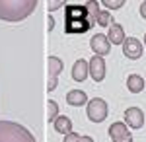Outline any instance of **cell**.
Segmentation results:
<instances>
[{"label":"cell","instance_id":"cell-11","mask_svg":"<svg viewBox=\"0 0 146 142\" xmlns=\"http://www.w3.org/2000/svg\"><path fill=\"white\" fill-rule=\"evenodd\" d=\"M90 74V62H86L84 58H78L72 66V80L74 82H84Z\"/></svg>","mask_w":146,"mask_h":142},{"label":"cell","instance_id":"cell-18","mask_svg":"<svg viewBox=\"0 0 146 142\" xmlns=\"http://www.w3.org/2000/svg\"><path fill=\"white\" fill-rule=\"evenodd\" d=\"M98 23L103 25V27H109V25H111V16H109V12L101 10L100 14H98Z\"/></svg>","mask_w":146,"mask_h":142},{"label":"cell","instance_id":"cell-13","mask_svg":"<svg viewBox=\"0 0 146 142\" xmlns=\"http://www.w3.org/2000/svg\"><path fill=\"white\" fill-rule=\"evenodd\" d=\"M66 103L72 107H82V105L88 103V96L82 90H70L66 94Z\"/></svg>","mask_w":146,"mask_h":142},{"label":"cell","instance_id":"cell-15","mask_svg":"<svg viewBox=\"0 0 146 142\" xmlns=\"http://www.w3.org/2000/svg\"><path fill=\"white\" fill-rule=\"evenodd\" d=\"M53 125H55V131L60 132V134H64V136L72 132V121L68 119V117H64V115H58V119H56Z\"/></svg>","mask_w":146,"mask_h":142},{"label":"cell","instance_id":"cell-23","mask_svg":"<svg viewBox=\"0 0 146 142\" xmlns=\"http://www.w3.org/2000/svg\"><path fill=\"white\" fill-rule=\"evenodd\" d=\"M144 45H146V33H144Z\"/></svg>","mask_w":146,"mask_h":142},{"label":"cell","instance_id":"cell-3","mask_svg":"<svg viewBox=\"0 0 146 142\" xmlns=\"http://www.w3.org/2000/svg\"><path fill=\"white\" fill-rule=\"evenodd\" d=\"M0 142H37L25 127L14 121H0Z\"/></svg>","mask_w":146,"mask_h":142},{"label":"cell","instance_id":"cell-12","mask_svg":"<svg viewBox=\"0 0 146 142\" xmlns=\"http://www.w3.org/2000/svg\"><path fill=\"white\" fill-rule=\"evenodd\" d=\"M107 39H109V43L113 45H123L125 43V29L123 25H119V23H111L109 25V33H107Z\"/></svg>","mask_w":146,"mask_h":142},{"label":"cell","instance_id":"cell-22","mask_svg":"<svg viewBox=\"0 0 146 142\" xmlns=\"http://www.w3.org/2000/svg\"><path fill=\"white\" fill-rule=\"evenodd\" d=\"M53 27H55V22H53V18H49V22H47V29L51 31Z\"/></svg>","mask_w":146,"mask_h":142},{"label":"cell","instance_id":"cell-8","mask_svg":"<svg viewBox=\"0 0 146 142\" xmlns=\"http://www.w3.org/2000/svg\"><path fill=\"white\" fill-rule=\"evenodd\" d=\"M123 55L127 58H131V60H136V58H140L142 56V43L135 39V37H129V39H125L123 43Z\"/></svg>","mask_w":146,"mask_h":142},{"label":"cell","instance_id":"cell-9","mask_svg":"<svg viewBox=\"0 0 146 142\" xmlns=\"http://www.w3.org/2000/svg\"><path fill=\"white\" fill-rule=\"evenodd\" d=\"M125 123L131 127V129H140L144 125V113L138 107H129L125 111Z\"/></svg>","mask_w":146,"mask_h":142},{"label":"cell","instance_id":"cell-16","mask_svg":"<svg viewBox=\"0 0 146 142\" xmlns=\"http://www.w3.org/2000/svg\"><path fill=\"white\" fill-rule=\"evenodd\" d=\"M58 119V105H56V101H47V121L51 123H55V121Z\"/></svg>","mask_w":146,"mask_h":142},{"label":"cell","instance_id":"cell-1","mask_svg":"<svg viewBox=\"0 0 146 142\" xmlns=\"http://www.w3.org/2000/svg\"><path fill=\"white\" fill-rule=\"evenodd\" d=\"M98 2H86V4H66L64 6V31L68 35L86 33L98 23L100 14Z\"/></svg>","mask_w":146,"mask_h":142},{"label":"cell","instance_id":"cell-5","mask_svg":"<svg viewBox=\"0 0 146 142\" xmlns=\"http://www.w3.org/2000/svg\"><path fill=\"white\" fill-rule=\"evenodd\" d=\"M47 72H49V80H47V92H53L56 88V78L62 72V60L58 56H49L47 58Z\"/></svg>","mask_w":146,"mask_h":142},{"label":"cell","instance_id":"cell-10","mask_svg":"<svg viewBox=\"0 0 146 142\" xmlns=\"http://www.w3.org/2000/svg\"><path fill=\"white\" fill-rule=\"evenodd\" d=\"M90 76L94 78V82H101L105 78V60L103 56L94 55L90 60Z\"/></svg>","mask_w":146,"mask_h":142},{"label":"cell","instance_id":"cell-14","mask_svg":"<svg viewBox=\"0 0 146 142\" xmlns=\"http://www.w3.org/2000/svg\"><path fill=\"white\" fill-rule=\"evenodd\" d=\"M127 88L131 94H140L144 90V78L138 76V74H129L127 78Z\"/></svg>","mask_w":146,"mask_h":142},{"label":"cell","instance_id":"cell-2","mask_svg":"<svg viewBox=\"0 0 146 142\" xmlns=\"http://www.w3.org/2000/svg\"><path fill=\"white\" fill-rule=\"evenodd\" d=\"M37 8L35 0H0V20L2 22H22Z\"/></svg>","mask_w":146,"mask_h":142},{"label":"cell","instance_id":"cell-6","mask_svg":"<svg viewBox=\"0 0 146 142\" xmlns=\"http://www.w3.org/2000/svg\"><path fill=\"white\" fill-rule=\"evenodd\" d=\"M109 138L111 142H133V134L125 123H113L109 127Z\"/></svg>","mask_w":146,"mask_h":142},{"label":"cell","instance_id":"cell-19","mask_svg":"<svg viewBox=\"0 0 146 142\" xmlns=\"http://www.w3.org/2000/svg\"><path fill=\"white\" fill-rule=\"evenodd\" d=\"M101 4L105 8H109V10H117V8H121L125 4V0H101Z\"/></svg>","mask_w":146,"mask_h":142},{"label":"cell","instance_id":"cell-7","mask_svg":"<svg viewBox=\"0 0 146 142\" xmlns=\"http://www.w3.org/2000/svg\"><path fill=\"white\" fill-rule=\"evenodd\" d=\"M90 47H92V51H94V55H98V56H103L111 51V43H109L107 35H103V33H98V35L92 37Z\"/></svg>","mask_w":146,"mask_h":142},{"label":"cell","instance_id":"cell-17","mask_svg":"<svg viewBox=\"0 0 146 142\" xmlns=\"http://www.w3.org/2000/svg\"><path fill=\"white\" fill-rule=\"evenodd\" d=\"M62 142H94L92 136H82V134H76V132H70L64 136V140Z\"/></svg>","mask_w":146,"mask_h":142},{"label":"cell","instance_id":"cell-20","mask_svg":"<svg viewBox=\"0 0 146 142\" xmlns=\"http://www.w3.org/2000/svg\"><path fill=\"white\" fill-rule=\"evenodd\" d=\"M64 4H66L64 0H56V2H49V4H47V10H49V12H55V10H58V8H62Z\"/></svg>","mask_w":146,"mask_h":142},{"label":"cell","instance_id":"cell-21","mask_svg":"<svg viewBox=\"0 0 146 142\" xmlns=\"http://www.w3.org/2000/svg\"><path fill=\"white\" fill-rule=\"evenodd\" d=\"M140 16H142V18L146 20V0L142 2V4H140Z\"/></svg>","mask_w":146,"mask_h":142},{"label":"cell","instance_id":"cell-4","mask_svg":"<svg viewBox=\"0 0 146 142\" xmlns=\"http://www.w3.org/2000/svg\"><path fill=\"white\" fill-rule=\"evenodd\" d=\"M86 111H88V119L92 123H101L107 117V103L101 98H94L88 101V109Z\"/></svg>","mask_w":146,"mask_h":142}]
</instances>
